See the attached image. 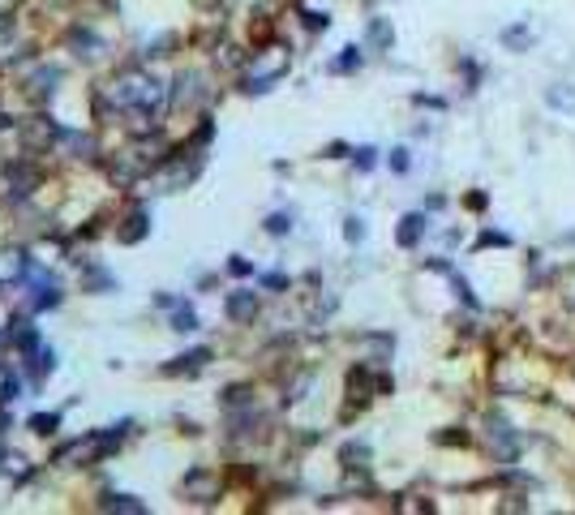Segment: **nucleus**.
Listing matches in <instances>:
<instances>
[{
  "label": "nucleus",
  "mask_w": 575,
  "mask_h": 515,
  "mask_svg": "<svg viewBox=\"0 0 575 515\" xmlns=\"http://www.w3.org/2000/svg\"><path fill=\"white\" fill-rule=\"evenodd\" d=\"M417 237H421V215H409V219H404V227H399V241L417 245Z\"/></svg>",
  "instance_id": "nucleus-1"
},
{
  "label": "nucleus",
  "mask_w": 575,
  "mask_h": 515,
  "mask_svg": "<svg viewBox=\"0 0 575 515\" xmlns=\"http://www.w3.org/2000/svg\"><path fill=\"white\" fill-rule=\"evenodd\" d=\"M494 447H499V455H502V447H507V455H515V439H511V425H499V421H494Z\"/></svg>",
  "instance_id": "nucleus-2"
}]
</instances>
